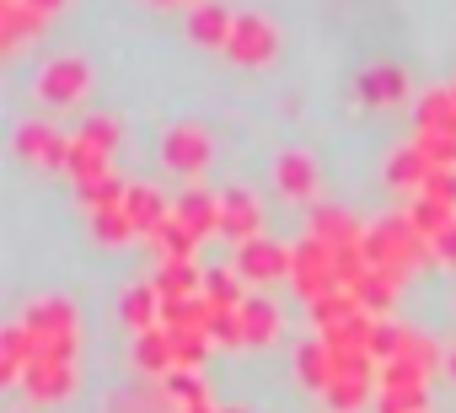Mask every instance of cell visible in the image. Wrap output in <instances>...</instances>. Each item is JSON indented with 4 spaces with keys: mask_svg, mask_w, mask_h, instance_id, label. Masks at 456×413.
I'll return each instance as SVG.
<instances>
[{
    "mask_svg": "<svg viewBox=\"0 0 456 413\" xmlns=\"http://www.w3.org/2000/svg\"><path fill=\"white\" fill-rule=\"evenodd\" d=\"M424 253H429V242L413 231V221H387V226H376V231L365 237V258H370V269L387 274V279H403Z\"/></svg>",
    "mask_w": 456,
    "mask_h": 413,
    "instance_id": "cell-1",
    "label": "cell"
},
{
    "mask_svg": "<svg viewBox=\"0 0 456 413\" xmlns=\"http://www.w3.org/2000/svg\"><path fill=\"white\" fill-rule=\"evenodd\" d=\"M28 397L33 402H65L70 386H76V365H60V360H33L28 376H22Z\"/></svg>",
    "mask_w": 456,
    "mask_h": 413,
    "instance_id": "cell-2",
    "label": "cell"
},
{
    "mask_svg": "<svg viewBox=\"0 0 456 413\" xmlns=\"http://www.w3.org/2000/svg\"><path fill=\"white\" fill-rule=\"evenodd\" d=\"M237 274L242 279H280V274H290V253L285 247H274V242H242V258H237Z\"/></svg>",
    "mask_w": 456,
    "mask_h": 413,
    "instance_id": "cell-3",
    "label": "cell"
},
{
    "mask_svg": "<svg viewBox=\"0 0 456 413\" xmlns=\"http://www.w3.org/2000/svg\"><path fill=\"white\" fill-rule=\"evenodd\" d=\"M258 226H264V215H258V204L248 193H220V231L225 237L258 242Z\"/></svg>",
    "mask_w": 456,
    "mask_h": 413,
    "instance_id": "cell-4",
    "label": "cell"
},
{
    "mask_svg": "<svg viewBox=\"0 0 456 413\" xmlns=\"http://www.w3.org/2000/svg\"><path fill=\"white\" fill-rule=\"evenodd\" d=\"M199 290H204V279H199L193 263H161V274H156V296H161V306H183V301H193Z\"/></svg>",
    "mask_w": 456,
    "mask_h": 413,
    "instance_id": "cell-5",
    "label": "cell"
},
{
    "mask_svg": "<svg viewBox=\"0 0 456 413\" xmlns=\"http://www.w3.org/2000/svg\"><path fill=\"white\" fill-rule=\"evenodd\" d=\"M232 54L237 60H269L274 54V28L269 22H258V17H237V33H232Z\"/></svg>",
    "mask_w": 456,
    "mask_h": 413,
    "instance_id": "cell-6",
    "label": "cell"
},
{
    "mask_svg": "<svg viewBox=\"0 0 456 413\" xmlns=\"http://www.w3.org/2000/svg\"><path fill=\"white\" fill-rule=\"evenodd\" d=\"M312 242H322V247H354L360 242V231H354V221L344 215V210H317L312 215Z\"/></svg>",
    "mask_w": 456,
    "mask_h": 413,
    "instance_id": "cell-7",
    "label": "cell"
},
{
    "mask_svg": "<svg viewBox=\"0 0 456 413\" xmlns=\"http://www.w3.org/2000/svg\"><path fill=\"white\" fill-rule=\"evenodd\" d=\"M237 317H242L248 344H274V338H280V312H274L269 301H242Z\"/></svg>",
    "mask_w": 456,
    "mask_h": 413,
    "instance_id": "cell-8",
    "label": "cell"
},
{
    "mask_svg": "<svg viewBox=\"0 0 456 413\" xmlns=\"http://www.w3.org/2000/svg\"><path fill=\"white\" fill-rule=\"evenodd\" d=\"M296 376L306 381V386H333V354H328V344L317 338V344H301L296 349Z\"/></svg>",
    "mask_w": 456,
    "mask_h": 413,
    "instance_id": "cell-9",
    "label": "cell"
},
{
    "mask_svg": "<svg viewBox=\"0 0 456 413\" xmlns=\"http://www.w3.org/2000/svg\"><path fill=\"white\" fill-rule=\"evenodd\" d=\"M392 296H397V279H387V274H376V269L354 285V301H360L365 317H387V312H392Z\"/></svg>",
    "mask_w": 456,
    "mask_h": 413,
    "instance_id": "cell-10",
    "label": "cell"
},
{
    "mask_svg": "<svg viewBox=\"0 0 456 413\" xmlns=\"http://www.w3.org/2000/svg\"><path fill=\"white\" fill-rule=\"evenodd\" d=\"M156 317H161V296H156V285H140V290L124 296V322H129L134 333H156Z\"/></svg>",
    "mask_w": 456,
    "mask_h": 413,
    "instance_id": "cell-11",
    "label": "cell"
},
{
    "mask_svg": "<svg viewBox=\"0 0 456 413\" xmlns=\"http://www.w3.org/2000/svg\"><path fill=\"white\" fill-rule=\"evenodd\" d=\"M204 156H209V145H204V134H199V129H177V134H167V161H172V166L199 172V166H204Z\"/></svg>",
    "mask_w": 456,
    "mask_h": 413,
    "instance_id": "cell-12",
    "label": "cell"
},
{
    "mask_svg": "<svg viewBox=\"0 0 456 413\" xmlns=\"http://www.w3.org/2000/svg\"><path fill=\"white\" fill-rule=\"evenodd\" d=\"M204 301H215L220 312H237V306H242L237 274H232V269H209V274H204Z\"/></svg>",
    "mask_w": 456,
    "mask_h": 413,
    "instance_id": "cell-13",
    "label": "cell"
},
{
    "mask_svg": "<svg viewBox=\"0 0 456 413\" xmlns=\"http://www.w3.org/2000/svg\"><path fill=\"white\" fill-rule=\"evenodd\" d=\"M81 86H86V70H81V65H76V60H70V65H60V70H49V76H44V97H49V102H70V97H76V92H81Z\"/></svg>",
    "mask_w": 456,
    "mask_h": 413,
    "instance_id": "cell-14",
    "label": "cell"
},
{
    "mask_svg": "<svg viewBox=\"0 0 456 413\" xmlns=\"http://www.w3.org/2000/svg\"><path fill=\"white\" fill-rule=\"evenodd\" d=\"M280 188H285L290 198H306V193L317 188V172H312V161H306V156H285V161H280Z\"/></svg>",
    "mask_w": 456,
    "mask_h": 413,
    "instance_id": "cell-15",
    "label": "cell"
},
{
    "mask_svg": "<svg viewBox=\"0 0 456 413\" xmlns=\"http://www.w3.org/2000/svg\"><path fill=\"white\" fill-rule=\"evenodd\" d=\"M167 397H172L183 413H193V408H209V402H204V386L193 381V370H172V376H167Z\"/></svg>",
    "mask_w": 456,
    "mask_h": 413,
    "instance_id": "cell-16",
    "label": "cell"
},
{
    "mask_svg": "<svg viewBox=\"0 0 456 413\" xmlns=\"http://www.w3.org/2000/svg\"><path fill=\"white\" fill-rule=\"evenodd\" d=\"M193 33H199L204 44H209V38H215V44H232V33H237V22H232V17H225L220 6H215V12L204 6V12H199V22H193Z\"/></svg>",
    "mask_w": 456,
    "mask_h": 413,
    "instance_id": "cell-17",
    "label": "cell"
},
{
    "mask_svg": "<svg viewBox=\"0 0 456 413\" xmlns=\"http://www.w3.org/2000/svg\"><path fill=\"white\" fill-rule=\"evenodd\" d=\"M22 150H28V156H44V161H60V156H65L60 134H54V129H38V124L22 129Z\"/></svg>",
    "mask_w": 456,
    "mask_h": 413,
    "instance_id": "cell-18",
    "label": "cell"
},
{
    "mask_svg": "<svg viewBox=\"0 0 456 413\" xmlns=\"http://www.w3.org/2000/svg\"><path fill=\"white\" fill-rule=\"evenodd\" d=\"M365 97H370V102H381V97H387V102L403 97V70H387V65L370 70V76H365Z\"/></svg>",
    "mask_w": 456,
    "mask_h": 413,
    "instance_id": "cell-19",
    "label": "cell"
},
{
    "mask_svg": "<svg viewBox=\"0 0 456 413\" xmlns=\"http://www.w3.org/2000/svg\"><path fill=\"white\" fill-rule=\"evenodd\" d=\"M193 413H215V408H193Z\"/></svg>",
    "mask_w": 456,
    "mask_h": 413,
    "instance_id": "cell-20",
    "label": "cell"
},
{
    "mask_svg": "<svg viewBox=\"0 0 456 413\" xmlns=\"http://www.w3.org/2000/svg\"><path fill=\"white\" fill-rule=\"evenodd\" d=\"M451 370H456V354H451Z\"/></svg>",
    "mask_w": 456,
    "mask_h": 413,
    "instance_id": "cell-21",
    "label": "cell"
},
{
    "mask_svg": "<svg viewBox=\"0 0 456 413\" xmlns=\"http://www.w3.org/2000/svg\"><path fill=\"white\" fill-rule=\"evenodd\" d=\"M232 413H237V408H232Z\"/></svg>",
    "mask_w": 456,
    "mask_h": 413,
    "instance_id": "cell-22",
    "label": "cell"
}]
</instances>
